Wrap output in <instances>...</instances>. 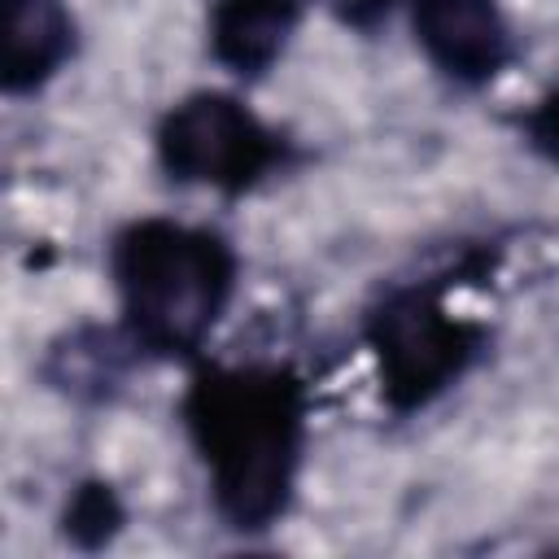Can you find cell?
I'll use <instances>...</instances> for the list:
<instances>
[{"mask_svg": "<svg viewBox=\"0 0 559 559\" xmlns=\"http://www.w3.org/2000/svg\"><path fill=\"white\" fill-rule=\"evenodd\" d=\"M183 419L218 515L231 528L275 524L301 467V384L284 367H205L183 397Z\"/></svg>", "mask_w": 559, "mask_h": 559, "instance_id": "1", "label": "cell"}, {"mask_svg": "<svg viewBox=\"0 0 559 559\" xmlns=\"http://www.w3.org/2000/svg\"><path fill=\"white\" fill-rule=\"evenodd\" d=\"M109 271L131 341L153 354H192L214 332L236 288L231 245L175 218L122 227L109 249Z\"/></svg>", "mask_w": 559, "mask_h": 559, "instance_id": "2", "label": "cell"}, {"mask_svg": "<svg viewBox=\"0 0 559 559\" xmlns=\"http://www.w3.org/2000/svg\"><path fill=\"white\" fill-rule=\"evenodd\" d=\"M367 341L380 371V393L393 411L428 406L476 358L480 332L450 314L428 288H402L384 297L367 319Z\"/></svg>", "mask_w": 559, "mask_h": 559, "instance_id": "3", "label": "cell"}, {"mask_svg": "<svg viewBox=\"0 0 559 559\" xmlns=\"http://www.w3.org/2000/svg\"><path fill=\"white\" fill-rule=\"evenodd\" d=\"M157 157L179 183H201L218 192L253 188L271 166H280V135L223 92L183 96L157 127Z\"/></svg>", "mask_w": 559, "mask_h": 559, "instance_id": "4", "label": "cell"}, {"mask_svg": "<svg viewBox=\"0 0 559 559\" xmlns=\"http://www.w3.org/2000/svg\"><path fill=\"white\" fill-rule=\"evenodd\" d=\"M424 57L454 83H489L511 57V26L498 0H411Z\"/></svg>", "mask_w": 559, "mask_h": 559, "instance_id": "5", "label": "cell"}, {"mask_svg": "<svg viewBox=\"0 0 559 559\" xmlns=\"http://www.w3.org/2000/svg\"><path fill=\"white\" fill-rule=\"evenodd\" d=\"M74 52V17L61 0H4V61L9 96L39 92Z\"/></svg>", "mask_w": 559, "mask_h": 559, "instance_id": "6", "label": "cell"}, {"mask_svg": "<svg viewBox=\"0 0 559 559\" xmlns=\"http://www.w3.org/2000/svg\"><path fill=\"white\" fill-rule=\"evenodd\" d=\"M297 0H214L210 9V52L231 74H262L280 61L297 31Z\"/></svg>", "mask_w": 559, "mask_h": 559, "instance_id": "7", "label": "cell"}, {"mask_svg": "<svg viewBox=\"0 0 559 559\" xmlns=\"http://www.w3.org/2000/svg\"><path fill=\"white\" fill-rule=\"evenodd\" d=\"M122 376V358L114 349V336L105 332H79L61 349H52V380L70 393H105Z\"/></svg>", "mask_w": 559, "mask_h": 559, "instance_id": "8", "label": "cell"}, {"mask_svg": "<svg viewBox=\"0 0 559 559\" xmlns=\"http://www.w3.org/2000/svg\"><path fill=\"white\" fill-rule=\"evenodd\" d=\"M122 524H127V511H122L118 493H114L105 480L79 485V489L70 493V502H66V515H61L66 537H70L74 546H83V550H96V546L114 542Z\"/></svg>", "mask_w": 559, "mask_h": 559, "instance_id": "9", "label": "cell"}, {"mask_svg": "<svg viewBox=\"0 0 559 559\" xmlns=\"http://www.w3.org/2000/svg\"><path fill=\"white\" fill-rule=\"evenodd\" d=\"M528 140H533L546 157L559 162V87H555L546 100H537V109L528 114Z\"/></svg>", "mask_w": 559, "mask_h": 559, "instance_id": "10", "label": "cell"}, {"mask_svg": "<svg viewBox=\"0 0 559 559\" xmlns=\"http://www.w3.org/2000/svg\"><path fill=\"white\" fill-rule=\"evenodd\" d=\"M336 4V13L349 22V26H376L389 9H393V0H332Z\"/></svg>", "mask_w": 559, "mask_h": 559, "instance_id": "11", "label": "cell"}]
</instances>
